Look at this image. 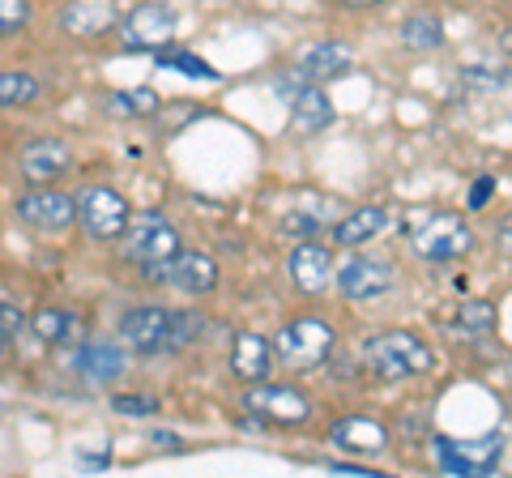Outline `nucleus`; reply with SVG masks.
Here are the masks:
<instances>
[{"label": "nucleus", "instance_id": "2", "mask_svg": "<svg viewBox=\"0 0 512 478\" xmlns=\"http://www.w3.org/2000/svg\"><path fill=\"white\" fill-rule=\"evenodd\" d=\"M406 235L414 252H419L423 261H436V265H448V261H461L474 252V231L470 222L461 214H448V210H414L406 214Z\"/></svg>", "mask_w": 512, "mask_h": 478}, {"label": "nucleus", "instance_id": "20", "mask_svg": "<svg viewBox=\"0 0 512 478\" xmlns=\"http://www.w3.org/2000/svg\"><path fill=\"white\" fill-rule=\"evenodd\" d=\"M333 449L342 453H355V457H376L384 453V444H389V432H384V423L372 419V414H346V419L333 423Z\"/></svg>", "mask_w": 512, "mask_h": 478}, {"label": "nucleus", "instance_id": "29", "mask_svg": "<svg viewBox=\"0 0 512 478\" xmlns=\"http://www.w3.org/2000/svg\"><path fill=\"white\" fill-rule=\"evenodd\" d=\"M158 56V65H167V69H175V73H192V77H201V82H218V73L210 69V65H205V60L201 56H192V52H167V47H163V52H154Z\"/></svg>", "mask_w": 512, "mask_h": 478}, {"label": "nucleus", "instance_id": "19", "mask_svg": "<svg viewBox=\"0 0 512 478\" xmlns=\"http://www.w3.org/2000/svg\"><path fill=\"white\" fill-rule=\"evenodd\" d=\"M389 227H397L393 210H384V205H359L355 214L333 222V244L338 248H363V244H372V239L389 235Z\"/></svg>", "mask_w": 512, "mask_h": 478}, {"label": "nucleus", "instance_id": "5", "mask_svg": "<svg viewBox=\"0 0 512 478\" xmlns=\"http://www.w3.org/2000/svg\"><path fill=\"white\" fill-rule=\"evenodd\" d=\"M73 201H77V227H82L90 239H99V244L120 239L128 214H133L128 197L120 193V188H111V184H90Z\"/></svg>", "mask_w": 512, "mask_h": 478}, {"label": "nucleus", "instance_id": "10", "mask_svg": "<svg viewBox=\"0 0 512 478\" xmlns=\"http://www.w3.org/2000/svg\"><path fill=\"white\" fill-rule=\"evenodd\" d=\"M150 278L171 282L175 291H184V295H210L218 286V278H222V269H218V261L210 257V252H197V248L184 252L180 248L171 261L150 265Z\"/></svg>", "mask_w": 512, "mask_h": 478}, {"label": "nucleus", "instance_id": "15", "mask_svg": "<svg viewBox=\"0 0 512 478\" xmlns=\"http://www.w3.org/2000/svg\"><path fill=\"white\" fill-rule=\"evenodd\" d=\"M359 65L355 47L342 43V39H320L312 47H303L299 65L295 73L303 77V82H316V86H329V82H342V77H350Z\"/></svg>", "mask_w": 512, "mask_h": 478}, {"label": "nucleus", "instance_id": "14", "mask_svg": "<svg viewBox=\"0 0 512 478\" xmlns=\"http://www.w3.org/2000/svg\"><path fill=\"white\" fill-rule=\"evenodd\" d=\"M393 265L380 261V257H367V252H355L346 265H338V291L346 299H355V304H367V299H380L393 291Z\"/></svg>", "mask_w": 512, "mask_h": 478}, {"label": "nucleus", "instance_id": "33", "mask_svg": "<svg viewBox=\"0 0 512 478\" xmlns=\"http://www.w3.org/2000/svg\"><path fill=\"white\" fill-rule=\"evenodd\" d=\"M491 193H495V180H491V175H483V180H474V188H470V210H487Z\"/></svg>", "mask_w": 512, "mask_h": 478}, {"label": "nucleus", "instance_id": "7", "mask_svg": "<svg viewBox=\"0 0 512 478\" xmlns=\"http://www.w3.org/2000/svg\"><path fill=\"white\" fill-rule=\"evenodd\" d=\"M175 30H180V18H175L163 0H146V5L128 9L116 22L120 47H128V52H163L175 39Z\"/></svg>", "mask_w": 512, "mask_h": 478}, {"label": "nucleus", "instance_id": "13", "mask_svg": "<svg viewBox=\"0 0 512 478\" xmlns=\"http://www.w3.org/2000/svg\"><path fill=\"white\" fill-rule=\"evenodd\" d=\"M278 94H282L286 111H291V124L299 133H320L325 124H333V103H329L325 86L303 82V77L295 73V77H282Z\"/></svg>", "mask_w": 512, "mask_h": 478}, {"label": "nucleus", "instance_id": "34", "mask_svg": "<svg viewBox=\"0 0 512 478\" xmlns=\"http://www.w3.org/2000/svg\"><path fill=\"white\" fill-rule=\"evenodd\" d=\"M150 440L158 444V449H167V453H180V449H184V444H180V436H175V432H154Z\"/></svg>", "mask_w": 512, "mask_h": 478}, {"label": "nucleus", "instance_id": "24", "mask_svg": "<svg viewBox=\"0 0 512 478\" xmlns=\"http://www.w3.org/2000/svg\"><path fill=\"white\" fill-rule=\"evenodd\" d=\"M43 99V82L35 73H18V69H0V111H18V107H35Z\"/></svg>", "mask_w": 512, "mask_h": 478}, {"label": "nucleus", "instance_id": "11", "mask_svg": "<svg viewBox=\"0 0 512 478\" xmlns=\"http://www.w3.org/2000/svg\"><path fill=\"white\" fill-rule=\"evenodd\" d=\"M436 453H440V466L448 474H466V478H483L500 466L504 457V436H478V440H436Z\"/></svg>", "mask_w": 512, "mask_h": 478}, {"label": "nucleus", "instance_id": "30", "mask_svg": "<svg viewBox=\"0 0 512 478\" xmlns=\"http://www.w3.org/2000/svg\"><path fill=\"white\" fill-rule=\"evenodd\" d=\"M111 410L124 414V419H150V414H158V397H146V393H116V397H111Z\"/></svg>", "mask_w": 512, "mask_h": 478}, {"label": "nucleus", "instance_id": "36", "mask_svg": "<svg viewBox=\"0 0 512 478\" xmlns=\"http://www.w3.org/2000/svg\"><path fill=\"white\" fill-rule=\"evenodd\" d=\"M500 52H504V56H512V26H508L504 35H500Z\"/></svg>", "mask_w": 512, "mask_h": 478}, {"label": "nucleus", "instance_id": "1", "mask_svg": "<svg viewBox=\"0 0 512 478\" xmlns=\"http://www.w3.org/2000/svg\"><path fill=\"white\" fill-rule=\"evenodd\" d=\"M363 368L380 380H414L436 372V350H431L419 333L410 329H389L367 338L363 346Z\"/></svg>", "mask_w": 512, "mask_h": 478}, {"label": "nucleus", "instance_id": "9", "mask_svg": "<svg viewBox=\"0 0 512 478\" xmlns=\"http://www.w3.org/2000/svg\"><path fill=\"white\" fill-rule=\"evenodd\" d=\"M120 342L137 355H163L175 350V312L171 308H128L120 316Z\"/></svg>", "mask_w": 512, "mask_h": 478}, {"label": "nucleus", "instance_id": "12", "mask_svg": "<svg viewBox=\"0 0 512 478\" xmlns=\"http://www.w3.org/2000/svg\"><path fill=\"white\" fill-rule=\"evenodd\" d=\"M73 167H77V158L69 150V141H60V137H30L18 150V171L26 184H60Z\"/></svg>", "mask_w": 512, "mask_h": 478}, {"label": "nucleus", "instance_id": "27", "mask_svg": "<svg viewBox=\"0 0 512 478\" xmlns=\"http://www.w3.org/2000/svg\"><path fill=\"white\" fill-rule=\"evenodd\" d=\"M508 82H512V73L495 69V65H470V69H461V77H457V86L466 94H491V90H500Z\"/></svg>", "mask_w": 512, "mask_h": 478}, {"label": "nucleus", "instance_id": "17", "mask_svg": "<svg viewBox=\"0 0 512 478\" xmlns=\"http://www.w3.org/2000/svg\"><path fill=\"white\" fill-rule=\"evenodd\" d=\"M120 22L116 0H64L60 9V30L69 39H103Z\"/></svg>", "mask_w": 512, "mask_h": 478}, {"label": "nucleus", "instance_id": "35", "mask_svg": "<svg viewBox=\"0 0 512 478\" xmlns=\"http://www.w3.org/2000/svg\"><path fill=\"white\" fill-rule=\"evenodd\" d=\"M342 5H350V9H376V5H384V0H342Z\"/></svg>", "mask_w": 512, "mask_h": 478}, {"label": "nucleus", "instance_id": "8", "mask_svg": "<svg viewBox=\"0 0 512 478\" xmlns=\"http://www.w3.org/2000/svg\"><path fill=\"white\" fill-rule=\"evenodd\" d=\"M244 410L256 414L261 423H278V427H299L312 419V397L295 389V385H248L244 393Z\"/></svg>", "mask_w": 512, "mask_h": 478}, {"label": "nucleus", "instance_id": "25", "mask_svg": "<svg viewBox=\"0 0 512 478\" xmlns=\"http://www.w3.org/2000/svg\"><path fill=\"white\" fill-rule=\"evenodd\" d=\"M444 22L436 18V13H410V18L402 22V43L410 47V52H440L444 47Z\"/></svg>", "mask_w": 512, "mask_h": 478}, {"label": "nucleus", "instance_id": "21", "mask_svg": "<svg viewBox=\"0 0 512 478\" xmlns=\"http://www.w3.org/2000/svg\"><path fill=\"white\" fill-rule=\"evenodd\" d=\"M274 342L261 338V333H235V346H231V372L244 380V385H261V380H269V372H274Z\"/></svg>", "mask_w": 512, "mask_h": 478}, {"label": "nucleus", "instance_id": "3", "mask_svg": "<svg viewBox=\"0 0 512 478\" xmlns=\"http://www.w3.org/2000/svg\"><path fill=\"white\" fill-rule=\"evenodd\" d=\"M120 244H124L128 261L150 269V265H163L180 252V227H175L163 210H141V214H128Z\"/></svg>", "mask_w": 512, "mask_h": 478}, {"label": "nucleus", "instance_id": "18", "mask_svg": "<svg viewBox=\"0 0 512 478\" xmlns=\"http://www.w3.org/2000/svg\"><path fill=\"white\" fill-rule=\"evenodd\" d=\"M77 372L90 385H111L128 372V350L124 342H107V338H82L77 342Z\"/></svg>", "mask_w": 512, "mask_h": 478}, {"label": "nucleus", "instance_id": "28", "mask_svg": "<svg viewBox=\"0 0 512 478\" xmlns=\"http://www.w3.org/2000/svg\"><path fill=\"white\" fill-rule=\"evenodd\" d=\"M35 22V5L30 0H0V39H18Z\"/></svg>", "mask_w": 512, "mask_h": 478}, {"label": "nucleus", "instance_id": "26", "mask_svg": "<svg viewBox=\"0 0 512 478\" xmlns=\"http://www.w3.org/2000/svg\"><path fill=\"white\" fill-rule=\"evenodd\" d=\"M453 329L461 333H491L495 329V308L487 299H466V304H457V316H453Z\"/></svg>", "mask_w": 512, "mask_h": 478}, {"label": "nucleus", "instance_id": "37", "mask_svg": "<svg viewBox=\"0 0 512 478\" xmlns=\"http://www.w3.org/2000/svg\"><path fill=\"white\" fill-rule=\"evenodd\" d=\"M9 342H13V333H9V329H0V359L9 355Z\"/></svg>", "mask_w": 512, "mask_h": 478}, {"label": "nucleus", "instance_id": "22", "mask_svg": "<svg viewBox=\"0 0 512 478\" xmlns=\"http://www.w3.org/2000/svg\"><path fill=\"white\" fill-rule=\"evenodd\" d=\"M26 325L47 346H77L82 338H90L86 316H77L69 308H39L35 316H26Z\"/></svg>", "mask_w": 512, "mask_h": 478}, {"label": "nucleus", "instance_id": "32", "mask_svg": "<svg viewBox=\"0 0 512 478\" xmlns=\"http://www.w3.org/2000/svg\"><path fill=\"white\" fill-rule=\"evenodd\" d=\"M26 325V312L18 304H9V299H0V329H9V333H18Z\"/></svg>", "mask_w": 512, "mask_h": 478}, {"label": "nucleus", "instance_id": "31", "mask_svg": "<svg viewBox=\"0 0 512 478\" xmlns=\"http://www.w3.org/2000/svg\"><path fill=\"white\" fill-rule=\"evenodd\" d=\"M282 231L291 235V239H312V235H320V218L312 214V210H303V205H295L291 214H286V222H282Z\"/></svg>", "mask_w": 512, "mask_h": 478}, {"label": "nucleus", "instance_id": "6", "mask_svg": "<svg viewBox=\"0 0 512 478\" xmlns=\"http://www.w3.org/2000/svg\"><path fill=\"white\" fill-rule=\"evenodd\" d=\"M13 214L30 231H43V235H60L77 227V201L69 193H60L56 184H30L26 193L13 197Z\"/></svg>", "mask_w": 512, "mask_h": 478}, {"label": "nucleus", "instance_id": "23", "mask_svg": "<svg viewBox=\"0 0 512 478\" xmlns=\"http://www.w3.org/2000/svg\"><path fill=\"white\" fill-rule=\"evenodd\" d=\"M163 107V94L150 90V86H133V90H111L103 99V111L116 120H146Z\"/></svg>", "mask_w": 512, "mask_h": 478}, {"label": "nucleus", "instance_id": "38", "mask_svg": "<svg viewBox=\"0 0 512 478\" xmlns=\"http://www.w3.org/2000/svg\"><path fill=\"white\" fill-rule=\"evenodd\" d=\"M508 372H512V368H508Z\"/></svg>", "mask_w": 512, "mask_h": 478}, {"label": "nucleus", "instance_id": "4", "mask_svg": "<svg viewBox=\"0 0 512 478\" xmlns=\"http://www.w3.org/2000/svg\"><path fill=\"white\" fill-rule=\"evenodd\" d=\"M333 346H338V333H333V325L303 316V321H291V325L278 329L274 359L282 363L286 372H312V368H320V363L333 355Z\"/></svg>", "mask_w": 512, "mask_h": 478}, {"label": "nucleus", "instance_id": "16", "mask_svg": "<svg viewBox=\"0 0 512 478\" xmlns=\"http://www.w3.org/2000/svg\"><path fill=\"white\" fill-rule=\"evenodd\" d=\"M286 274H291V282L303 295H325L329 286L338 282V261H333V252L325 244L303 239V244L291 252V261H286Z\"/></svg>", "mask_w": 512, "mask_h": 478}]
</instances>
